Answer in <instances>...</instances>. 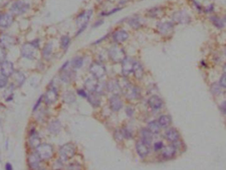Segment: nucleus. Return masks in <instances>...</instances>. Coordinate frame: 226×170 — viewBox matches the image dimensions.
<instances>
[{
    "mask_svg": "<svg viewBox=\"0 0 226 170\" xmlns=\"http://www.w3.org/2000/svg\"><path fill=\"white\" fill-rule=\"evenodd\" d=\"M29 143L31 146L35 148H37L41 145V139L35 130H32L30 134Z\"/></svg>",
    "mask_w": 226,
    "mask_h": 170,
    "instance_id": "27",
    "label": "nucleus"
},
{
    "mask_svg": "<svg viewBox=\"0 0 226 170\" xmlns=\"http://www.w3.org/2000/svg\"><path fill=\"white\" fill-rule=\"evenodd\" d=\"M12 76L13 77V80L14 82L13 84V86L14 87L15 86H17V87L21 86L25 81V76L23 73H21V72H19V71L14 72V73H13Z\"/></svg>",
    "mask_w": 226,
    "mask_h": 170,
    "instance_id": "20",
    "label": "nucleus"
},
{
    "mask_svg": "<svg viewBox=\"0 0 226 170\" xmlns=\"http://www.w3.org/2000/svg\"><path fill=\"white\" fill-rule=\"evenodd\" d=\"M106 91H108L107 87V83H98L97 89L95 91L97 93H98L100 95L104 94Z\"/></svg>",
    "mask_w": 226,
    "mask_h": 170,
    "instance_id": "41",
    "label": "nucleus"
},
{
    "mask_svg": "<svg viewBox=\"0 0 226 170\" xmlns=\"http://www.w3.org/2000/svg\"><path fill=\"white\" fill-rule=\"evenodd\" d=\"M120 10V8H115V9H113L112 10H111L109 11V12H107V13H102V15H113L114 13H115L116 12H117L118 11Z\"/></svg>",
    "mask_w": 226,
    "mask_h": 170,
    "instance_id": "50",
    "label": "nucleus"
},
{
    "mask_svg": "<svg viewBox=\"0 0 226 170\" xmlns=\"http://www.w3.org/2000/svg\"><path fill=\"white\" fill-rule=\"evenodd\" d=\"M92 15H93V10L89 9L87 11H84V12H82L78 16V18L76 19V25H78L79 30L78 31V32H77L75 37H78L85 29V28L87 27L88 22H89Z\"/></svg>",
    "mask_w": 226,
    "mask_h": 170,
    "instance_id": "1",
    "label": "nucleus"
},
{
    "mask_svg": "<svg viewBox=\"0 0 226 170\" xmlns=\"http://www.w3.org/2000/svg\"><path fill=\"white\" fill-rule=\"evenodd\" d=\"M123 93H124L127 98L130 99H136L139 98L140 96V92L138 88L136 86H133L131 83L123 91Z\"/></svg>",
    "mask_w": 226,
    "mask_h": 170,
    "instance_id": "12",
    "label": "nucleus"
},
{
    "mask_svg": "<svg viewBox=\"0 0 226 170\" xmlns=\"http://www.w3.org/2000/svg\"><path fill=\"white\" fill-rule=\"evenodd\" d=\"M210 20L214 26H216L218 28H219V29H222V28L224 27L223 21H222V19L219 18L218 17L213 16L210 18Z\"/></svg>",
    "mask_w": 226,
    "mask_h": 170,
    "instance_id": "40",
    "label": "nucleus"
},
{
    "mask_svg": "<svg viewBox=\"0 0 226 170\" xmlns=\"http://www.w3.org/2000/svg\"><path fill=\"white\" fill-rule=\"evenodd\" d=\"M136 148L137 154L141 158L146 157L150 151V144L146 143L144 140H138L136 144Z\"/></svg>",
    "mask_w": 226,
    "mask_h": 170,
    "instance_id": "8",
    "label": "nucleus"
},
{
    "mask_svg": "<svg viewBox=\"0 0 226 170\" xmlns=\"http://www.w3.org/2000/svg\"><path fill=\"white\" fill-rule=\"evenodd\" d=\"M129 25L134 29H138L142 26V20L138 16H134L130 18L128 21Z\"/></svg>",
    "mask_w": 226,
    "mask_h": 170,
    "instance_id": "28",
    "label": "nucleus"
},
{
    "mask_svg": "<svg viewBox=\"0 0 226 170\" xmlns=\"http://www.w3.org/2000/svg\"><path fill=\"white\" fill-rule=\"evenodd\" d=\"M108 1H110V2H113V1H114V0H108Z\"/></svg>",
    "mask_w": 226,
    "mask_h": 170,
    "instance_id": "59",
    "label": "nucleus"
},
{
    "mask_svg": "<svg viewBox=\"0 0 226 170\" xmlns=\"http://www.w3.org/2000/svg\"><path fill=\"white\" fill-rule=\"evenodd\" d=\"M7 83V78L3 76V74H0V88H3Z\"/></svg>",
    "mask_w": 226,
    "mask_h": 170,
    "instance_id": "44",
    "label": "nucleus"
},
{
    "mask_svg": "<svg viewBox=\"0 0 226 170\" xmlns=\"http://www.w3.org/2000/svg\"><path fill=\"white\" fill-rule=\"evenodd\" d=\"M63 98L64 101L68 103H74V102L75 101V96L74 93L71 92H65Z\"/></svg>",
    "mask_w": 226,
    "mask_h": 170,
    "instance_id": "39",
    "label": "nucleus"
},
{
    "mask_svg": "<svg viewBox=\"0 0 226 170\" xmlns=\"http://www.w3.org/2000/svg\"><path fill=\"white\" fill-rule=\"evenodd\" d=\"M90 72L91 74L96 79H101L106 74V68L104 65L100 62H95L91 64L90 68Z\"/></svg>",
    "mask_w": 226,
    "mask_h": 170,
    "instance_id": "4",
    "label": "nucleus"
},
{
    "mask_svg": "<svg viewBox=\"0 0 226 170\" xmlns=\"http://www.w3.org/2000/svg\"><path fill=\"white\" fill-rule=\"evenodd\" d=\"M123 135V137L125 138H130L132 137V132L130 131L129 129L127 128H123V129L121 130Z\"/></svg>",
    "mask_w": 226,
    "mask_h": 170,
    "instance_id": "45",
    "label": "nucleus"
},
{
    "mask_svg": "<svg viewBox=\"0 0 226 170\" xmlns=\"http://www.w3.org/2000/svg\"><path fill=\"white\" fill-rule=\"evenodd\" d=\"M142 140L150 144L153 139V134L148 129H142L141 131Z\"/></svg>",
    "mask_w": 226,
    "mask_h": 170,
    "instance_id": "31",
    "label": "nucleus"
},
{
    "mask_svg": "<svg viewBox=\"0 0 226 170\" xmlns=\"http://www.w3.org/2000/svg\"><path fill=\"white\" fill-rule=\"evenodd\" d=\"M5 170H13L12 164L9 163H7L5 164Z\"/></svg>",
    "mask_w": 226,
    "mask_h": 170,
    "instance_id": "56",
    "label": "nucleus"
},
{
    "mask_svg": "<svg viewBox=\"0 0 226 170\" xmlns=\"http://www.w3.org/2000/svg\"><path fill=\"white\" fill-rule=\"evenodd\" d=\"M58 95L57 93V91L55 88H50L49 89L45 95V101L47 104H52L54 102H56L58 99Z\"/></svg>",
    "mask_w": 226,
    "mask_h": 170,
    "instance_id": "15",
    "label": "nucleus"
},
{
    "mask_svg": "<svg viewBox=\"0 0 226 170\" xmlns=\"http://www.w3.org/2000/svg\"><path fill=\"white\" fill-rule=\"evenodd\" d=\"M107 90L111 92H117L118 91H121L117 81H110L107 83Z\"/></svg>",
    "mask_w": 226,
    "mask_h": 170,
    "instance_id": "36",
    "label": "nucleus"
},
{
    "mask_svg": "<svg viewBox=\"0 0 226 170\" xmlns=\"http://www.w3.org/2000/svg\"><path fill=\"white\" fill-rule=\"evenodd\" d=\"M163 10L161 8H151L150 10H148V11H147L148 16L150 17V18H161V17L163 15Z\"/></svg>",
    "mask_w": 226,
    "mask_h": 170,
    "instance_id": "32",
    "label": "nucleus"
},
{
    "mask_svg": "<svg viewBox=\"0 0 226 170\" xmlns=\"http://www.w3.org/2000/svg\"><path fill=\"white\" fill-rule=\"evenodd\" d=\"M42 98H43V96H41L40 98L38 99V100L37 101L36 105H35V107H34V111H35V110L38 108V106H39V105H41V102H42Z\"/></svg>",
    "mask_w": 226,
    "mask_h": 170,
    "instance_id": "54",
    "label": "nucleus"
},
{
    "mask_svg": "<svg viewBox=\"0 0 226 170\" xmlns=\"http://www.w3.org/2000/svg\"><path fill=\"white\" fill-rule=\"evenodd\" d=\"M114 137L117 140L122 141L123 138H124L122 131H121V130H117V131L114 132Z\"/></svg>",
    "mask_w": 226,
    "mask_h": 170,
    "instance_id": "47",
    "label": "nucleus"
},
{
    "mask_svg": "<svg viewBox=\"0 0 226 170\" xmlns=\"http://www.w3.org/2000/svg\"><path fill=\"white\" fill-rule=\"evenodd\" d=\"M98 80L97 79L93 77V78H88L87 80L85 81V88L87 89V91L88 92H95L97 86H98Z\"/></svg>",
    "mask_w": 226,
    "mask_h": 170,
    "instance_id": "22",
    "label": "nucleus"
},
{
    "mask_svg": "<svg viewBox=\"0 0 226 170\" xmlns=\"http://www.w3.org/2000/svg\"><path fill=\"white\" fill-rule=\"evenodd\" d=\"M75 147L73 144L67 143L60 148V154L63 160H68L72 158L75 153Z\"/></svg>",
    "mask_w": 226,
    "mask_h": 170,
    "instance_id": "5",
    "label": "nucleus"
},
{
    "mask_svg": "<svg viewBox=\"0 0 226 170\" xmlns=\"http://www.w3.org/2000/svg\"><path fill=\"white\" fill-rule=\"evenodd\" d=\"M129 37L128 33L124 30H119L115 31L113 35V38L115 42L118 44L124 42Z\"/></svg>",
    "mask_w": 226,
    "mask_h": 170,
    "instance_id": "14",
    "label": "nucleus"
},
{
    "mask_svg": "<svg viewBox=\"0 0 226 170\" xmlns=\"http://www.w3.org/2000/svg\"><path fill=\"white\" fill-rule=\"evenodd\" d=\"M136 61L131 58L126 57L122 62V72L124 76H127L133 72Z\"/></svg>",
    "mask_w": 226,
    "mask_h": 170,
    "instance_id": "9",
    "label": "nucleus"
},
{
    "mask_svg": "<svg viewBox=\"0 0 226 170\" xmlns=\"http://www.w3.org/2000/svg\"><path fill=\"white\" fill-rule=\"evenodd\" d=\"M41 158L37 154V152H33L31 154L28 158V162L30 167L33 169H38L39 168L41 162Z\"/></svg>",
    "mask_w": 226,
    "mask_h": 170,
    "instance_id": "16",
    "label": "nucleus"
},
{
    "mask_svg": "<svg viewBox=\"0 0 226 170\" xmlns=\"http://www.w3.org/2000/svg\"><path fill=\"white\" fill-rule=\"evenodd\" d=\"M111 109L114 111H118L123 107V101L118 95H114L109 101Z\"/></svg>",
    "mask_w": 226,
    "mask_h": 170,
    "instance_id": "17",
    "label": "nucleus"
},
{
    "mask_svg": "<svg viewBox=\"0 0 226 170\" xmlns=\"http://www.w3.org/2000/svg\"><path fill=\"white\" fill-rule=\"evenodd\" d=\"M36 152L41 160H48L52 157L54 150L51 145L43 144L36 148Z\"/></svg>",
    "mask_w": 226,
    "mask_h": 170,
    "instance_id": "3",
    "label": "nucleus"
},
{
    "mask_svg": "<svg viewBox=\"0 0 226 170\" xmlns=\"http://www.w3.org/2000/svg\"><path fill=\"white\" fill-rule=\"evenodd\" d=\"M70 44V38L68 35H64L62 37L61 39H60V47L61 48L66 50L68 49L69 45Z\"/></svg>",
    "mask_w": 226,
    "mask_h": 170,
    "instance_id": "38",
    "label": "nucleus"
},
{
    "mask_svg": "<svg viewBox=\"0 0 226 170\" xmlns=\"http://www.w3.org/2000/svg\"><path fill=\"white\" fill-rule=\"evenodd\" d=\"M2 15V14L1 13H0V17H1V15Z\"/></svg>",
    "mask_w": 226,
    "mask_h": 170,
    "instance_id": "61",
    "label": "nucleus"
},
{
    "mask_svg": "<svg viewBox=\"0 0 226 170\" xmlns=\"http://www.w3.org/2000/svg\"><path fill=\"white\" fill-rule=\"evenodd\" d=\"M180 137L179 132H178L177 130L175 128H170L166 132V138L169 141L171 142H177Z\"/></svg>",
    "mask_w": 226,
    "mask_h": 170,
    "instance_id": "25",
    "label": "nucleus"
},
{
    "mask_svg": "<svg viewBox=\"0 0 226 170\" xmlns=\"http://www.w3.org/2000/svg\"><path fill=\"white\" fill-rule=\"evenodd\" d=\"M61 124L58 121H52L48 126V130L52 134H57L60 131Z\"/></svg>",
    "mask_w": 226,
    "mask_h": 170,
    "instance_id": "33",
    "label": "nucleus"
},
{
    "mask_svg": "<svg viewBox=\"0 0 226 170\" xmlns=\"http://www.w3.org/2000/svg\"><path fill=\"white\" fill-rule=\"evenodd\" d=\"M225 22H226V17L225 18Z\"/></svg>",
    "mask_w": 226,
    "mask_h": 170,
    "instance_id": "60",
    "label": "nucleus"
},
{
    "mask_svg": "<svg viewBox=\"0 0 226 170\" xmlns=\"http://www.w3.org/2000/svg\"><path fill=\"white\" fill-rule=\"evenodd\" d=\"M36 50V48L33 46L31 42L25 43L21 50V55L26 59L33 60L35 58Z\"/></svg>",
    "mask_w": 226,
    "mask_h": 170,
    "instance_id": "7",
    "label": "nucleus"
},
{
    "mask_svg": "<svg viewBox=\"0 0 226 170\" xmlns=\"http://www.w3.org/2000/svg\"><path fill=\"white\" fill-rule=\"evenodd\" d=\"M148 104L153 109H160L163 105L162 99L157 95H153L149 99Z\"/></svg>",
    "mask_w": 226,
    "mask_h": 170,
    "instance_id": "19",
    "label": "nucleus"
},
{
    "mask_svg": "<svg viewBox=\"0 0 226 170\" xmlns=\"http://www.w3.org/2000/svg\"><path fill=\"white\" fill-rule=\"evenodd\" d=\"M29 5L23 1H17L11 7V12L15 15H21L29 9Z\"/></svg>",
    "mask_w": 226,
    "mask_h": 170,
    "instance_id": "6",
    "label": "nucleus"
},
{
    "mask_svg": "<svg viewBox=\"0 0 226 170\" xmlns=\"http://www.w3.org/2000/svg\"><path fill=\"white\" fill-rule=\"evenodd\" d=\"M126 113L128 116H131L133 114V109H131L130 107H128L127 109H126Z\"/></svg>",
    "mask_w": 226,
    "mask_h": 170,
    "instance_id": "55",
    "label": "nucleus"
},
{
    "mask_svg": "<svg viewBox=\"0 0 226 170\" xmlns=\"http://www.w3.org/2000/svg\"><path fill=\"white\" fill-rule=\"evenodd\" d=\"M157 29L159 34L163 36L169 35L173 31V25L170 22H159L157 24Z\"/></svg>",
    "mask_w": 226,
    "mask_h": 170,
    "instance_id": "11",
    "label": "nucleus"
},
{
    "mask_svg": "<svg viewBox=\"0 0 226 170\" xmlns=\"http://www.w3.org/2000/svg\"><path fill=\"white\" fill-rule=\"evenodd\" d=\"M14 73V67L12 62L5 61L1 65V73L5 77L12 76Z\"/></svg>",
    "mask_w": 226,
    "mask_h": 170,
    "instance_id": "13",
    "label": "nucleus"
},
{
    "mask_svg": "<svg viewBox=\"0 0 226 170\" xmlns=\"http://www.w3.org/2000/svg\"><path fill=\"white\" fill-rule=\"evenodd\" d=\"M173 20L177 23L186 24L190 21V18L189 14L184 11H179L175 12L173 15Z\"/></svg>",
    "mask_w": 226,
    "mask_h": 170,
    "instance_id": "10",
    "label": "nucleus"
},
{
    "mask_svg": "<svg viewBox=\"0 0 226 170\" xmlns=\"http://www.w3.org/2000/svg\"><path fill=\"white\" fill-rule=\"evenodd\" d=\"M68 170H81V167L78 163H71L68 166Z\"/></svg>",
    "mask_w": 226,
    "mask_h": 170,
    "instance_id": "46",
    "label": "nucleus"
},
{
    "mask_svg": "<svg viewBox=\"0 0 226 170\" xmlns=\"http://www.w3.org/2000/svg\"><path fill=\"white\" fill-rule=\"evenodd\" d=\"M219 83H220V86L226 88V74H224L222 76V78H220Z\"/></svg>",
    "mask_w": 226,
    "mask_h": 170,
    "instance_id": "49",
    "label": "nucleus"
},
{
    "mask_svg": "<svg viewBox=\"0 0 226 170\" xmlns=\"http://www.w3.org/2000/svg\"><path fill=\"white\" fill-rule=\"evenodd\" d=\"M14 88V86L12 85V86L7 88L4 93V97L6 99L7 101L12 100L13 98V89Z\"/></svg>",
    "mask_w": 226,
    "mask_h": 170,
    "instance_id": "42",
    "label": "nucleus"
},
{
    "mask_svg": "<svg viewBox=\"0 0 226 170\" xmlns=\"http://www.w3.org/2000/svg\"><path fill=\"white\" fill-rule=\"evenodd\" d=\"M224 109H225V111H226V104L225 105H224V108H223Z\"/></svg>",
    "mask_w": 226,
    "mask_h": 170,
    "instance_id": "58",
    "label": "nucleus"
},
{
    "mask_svg": "<svg viewBox=\"0 0 226 170\" xmlns=\"http://www.w3.org/2000/svg\"><path fill=\"white\" fill-rule=\"evenodd\" d=\"M13 16L12 14H2L0 17V27L7 28L12 25L13 22Z\"/></svg>",
    "mask_w": 226,
    "mask_h": 170,
    "instance_id": "18",
    "label": "nucleus"
},
{
    "mask_svg": "<svg viewBox=\"0 0 226 170\" xmlns=\"http://www.w3.org/2000/svg\"><path fill=\"white\" fill-rule=\"evenodd\" d=\"M133 72H134V74L135 77L137 79L140 80V79L142 78L143 76H144V69H143V67L140 62H135Z\"/></svg>",
    "mask_w": 226,
    "mask_h": 170,
    "instance_id": "29",
    "label": "nucleus"
},
{
    "mask_svg": "<svg viewBox=\"0 0 226 170\" xmlns=\"http://www.w3.org/2000/svg\"><path fill=\"white\" fill-rule=\"evenodd\" d=\"M66 68L60 70V79L65 83H70L74 78V73L66 70Z\"/></svg>",
    "mask_w": 226,
    "mask_h": 170,
    "instance_id": "23",
    "label": "nucleus"
},
{
    "mask_svg": "<svg viewBox=\"0 0 226 170\" xmlns=\"http://www.w3.org/2000/svg\"><path fill=\"white\" fill-rule=\"evenodd\" d=\"M175 153L176 147L173 145H169L163 150L162 155L166 159H170L175 156Z\"/></svg>",
    "mask_w": 226,
    "mask_h": 170,
    "instance_id": "26",
    "label": "nucleus"
},
{
    "mask_svg": "<svg viewBox=\"0 0 226 170\" xmlns=\"http://www.w3.org/2000/svg\"><path fill=\"white\" fill-rule=\"evenodd\" d=\"M158 123L162 127H167L171 123V118L169 115H162L159 117Z\"/></svg>",
    "mask_w": 226,
    "mask_h": 170,
    "instance_id": "34",
    "label": "nucleus"
},
{
    "mask_svg": "<svg viewBox=\"0 0 226 170\" xmlns=\"http://www.w3.org/2000/svg\"><path fill=\"white\" fill-rule=\"evenodd\" d=\"M148 130L152 134H157L160 130V125L155 121H151L148 124Z\"/></svg>",
    "mask_w": 226,
    "mask_h": 170,
    "instance_id": "37",
    "label": "nucleus"
},
{
    "mask_svg": "<svg viewBox=\"0 0 226 170\" xmlns=\"http://www.w3.org/2000/svg\"><path fill=\"white\" fill-rule=\"evenodd\" d=\"M108 54L110 59L115 63L122 62L126 58L124 50L118 45H114L110 48Z\"/></svg>",
    "mask_w": 226,
    "mask_h": 170,
    "instance_id": "2",
    "label": "nucleus"
},
{
    "mask_svg": "<svg viewBox=\"0 0 226 170\" xmlns=\"http://www.w3.org/2000/svg\"><path fill=\"white\" fill-rule=\"evenodd\" d=\"M5 57H6V53H5V48L0 46V66L5 61Z\"/></svg>",
    "mask_w": 226,
    "mask_h": 170,
    "instance_id": "43",
    "label": "nucleus"
},
{
    "mask_svg": "<svg viewBox=\"0 0 226 170\" xmlns=\"http://www.w3.org/2000/svg\"><path fill=\"white\" fill-rule=\"evenodd\" d=\"M11 0H0V8H4L9 4Z\"/></svg>",
    "mask_w": 226,
    "mask_h": 170,
    "instance_id": "51",
    "label": "nucleus"
},
{
    "mask_svg": "<svg viewBox=\"0 0 226 170\" xmlns=\"http://www.w3.org/2000/svg\"><path fill=\"white\" fill-rule=\"evenodd\" d=\"M84 58L81 56H75L71 61V66L75 69H79L84 65Z\"/></svg>",
    "mask_w": 226,
    "mask_h": 170,
    "instance_id": "35",
    "label": "nucleus"
},
{
    "mask_svg": "<svg viewBox=\"0 0 226 170\" xmlns=\"http://www.w3.org/2000/svg\"><path fill=\"white\" fill-rule=\"evenodd\" d=\"M0 42L2 44V47H3V48L10 47L15 44L16 39L13 37L5 35L2 37L1 40H0Z\"/></svg>",
    "mask_w": 226,
    "mask_h": 170,
    "instance_id": "24",
    "label": "nucleus"
},
{
    "mask_svg": "<svg viewBox=\"0 0 226 170\" xmlns=\"http://www.w3.org/2000/svg\"><path fill=\"white\" fill-rule=\"evenodd\" d=\"M103 23H104V21H103V19H99V20H97V21L95 22L94 24H93V28L98 27H99V26L102 25Z\"/></svg>",
    "mask_w": 226,
    "mask_h": 170,
    "instance_id": "52",
    "label": "nucleus"
},
{
    "mask_svg": "<svg viewBox=\"0 0 226 170\" xmlns=\"http://www.w3.org/2000/svg\"><path fill=\"white\" fill-rule=\"evenodd\" d=\"M88 101L89 102L90 104L94 107H97L101 104V98L100 94H99L96 92H91L87 95Z\"/></svg>",
    "mask_w": 226,
    "mask_h": 170,
    "instance_id": "21",
    "label": "nucleus"
},
{
    "mask_svg": "<svg viewBox=\"0 0 226 170\" xmlns=\"http://www.w3.org/2000/svg\"><path fill=\"white\" fill-rule=\"evenodd\" d=\"M78 93L79 94V95L81 96L82 98H87L88 95L86 93V92H85L84 90H83V89L78 90Z\"/></svg>",
    "mask_w": 226,
    "mask_h": 170,
    "instance_id": "53",
    "label": "nucleus"
},
{
    "mask_svg": "<svg viewBox=\"0 0 226 170\" xmlns=\"http://www.w3.org/2000/svg\"><path fill=\"white\" fill-rule=\"evenodd\" d=\"M224 74H226V64L224 66Z\"/></svg>",
    "mask_w": 226,
    "mask_h": 170,
    "instance_id": "57",
    "label": "nucleus"
},
{
    "mask_svg": "<svg viewBox=\"0 0 226 170\" xmlns=\"http://www.w3.org/2000/svg\"><path fill=\"white\" fill-rule=\"evenodd\" d=\"M52 48L53 46L52 42H48L45 45V47L42 50V56L44 58H45L46 60L50 59L52 53Z\"/></svg>",
    "mask_w": 226,
    "mask_h": 170,
    "instance_id": "30",
    "label": "nucleus"
},
{
    "mask_svg": "<svg viewBox=\"0 0 226 170\" xmlns=\"http://www.w3.org/2000/svg\"><path fill=\"white\" fill-rule=\"evenodd\" d=\"M163 144L161 142H156L155 144H154V150H155V151L160 150L163 148Z\"/></svg>",
    "mask_w": 226,
    "mask_h": 170,
    "instance_id": "48",
    "label": "nucleus"
}]
</instances>
